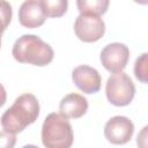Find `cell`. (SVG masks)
I'll list each match as a JSON object with an SVG mask.
<instances>
[{
    "label": "cell",
    "mask_w": 148,
    "mask_h": 148,
    "mask_svg": "<svg viewBox=\"0 0 148 148\" xmlns=\"http://www.w3.org/2000/svg\"><path fill=\"white\" fill-rule=\"evenodd\" d=\"M39 116V103L35 95L23 94L1 116L2 131L12 134L22 132Z\"/></svg>",
    "instance_id": "cell-1"
},
{
    "label": "cell",
    "mask_w": 148,
    "mask_h": 148,
    "mask_svg": "<svg viewBox=\"0 0 148 148\" xmlns=\"http://www.w3.org/2000/svg\"><path fill=\"white\" fill-rule=\"evenodd\" d=\"M14 59L21 64L46 66L53 60L52 47L36 35H23L18 37L12 50Z\"/></svg>",
    "instance_id": "cell-2"
},
{
    "label": "cell",
    "mask_w": 148,
    "mask_h": 148,
    "mask_svg": "<svg viewBox=\"0 0 148 148\" xmlns=\"http://www.w3.org/2000/svg\"><path fill=\"white\" fill-rule=\"evenodd\" d=\"M74 135L68 119L60 113L47 114L42 126V142L45 148H71Z\"/></svg>",
    "instance_id": "cell-3"
},
{
    "label": "cell",
    "mask_w": 148,
    "mask_h": 148,
    "mask_svg": "<svg viewBox=\"0 0 148 148\" xmlns=\"http://www.w3.org/2000/svg\"><path fill=\"white\" fill-rule=\"evenodd\" d=\"M105 94L112 105L126 106L134 98L135 86L126 73H114L111 74L106 81Z\"/></svg>",
    "instance_id": "cell-4"
},
{
    "label": "cell",
    "mask_w": 148,
    "mask_h": 148,
    "mask_svg": "<svg viewBox=\"0 0 148 148\" xmlns=\"http://www.w3.org/2000/svg\"><path fill=\"white\" fill-rule=\"evenodd\" d=\"M74 32L80 40L92 43L103 37L105 23L98 15L80 14L74 23Z\"/></svg>",
    "instance_id": "cell-5"
},
{
    "label": "cell",
    "mask_w": 148,
    "mask_h": 148,
    "mask_svg": "<svg viewBox=\"0 0 148 148\" xmlns=\"http://www.w3.org/2000/svg\"><path fill=\"white\" fill-rule=\"evenodd\" d=\"M101 62L103 67L110 73H120L125 69L128 58L130 50L123 43H111L104 46L101 52Z\"/></svg>",
    "instance_id": "cell-6"
},
{
    "label": "cell",
    "mask_w": 148,
    "mask_h": 148,
    "mask_svg": "<svg viewBox=\"0 0 148 148\" xmlns=\"http://www.w3.org/2000/svg\"><path fill=\"white\" fill-rule=\"evenodd\" d=\"M134 133V125L130 118L124 116H114L109 119L104 126V135L106 140L113 145L127 143Z\"/></svg>",
    "instance_id": "cell-7"
},
{
    "label": "cell",
    "mask_w": 148,
    "mask_h": 148,
    "mask_svg": "<svg viewBox=\"0 0 148 148\" xmlns=\"http://www.w3.org/2000/svg\"><path fill=\"white\" fill-rule=\"evenodd\" d=\"M72 80L84 94L97 92L102 84V77L98 71L88 65H80L75 67L72 72Z\"/></svg>",
    "instance_id": "cell-8"
},
{
    "label": "cell",
    "mask_w": 148,
    "mask_h": 148,
    "mask_svg": "<svg viewBox=\"0 0 148 148\" xmlns=\"http://www.w3.org/2000/svg\"><path fill=\"white\" fill-rule=\"evenodd\" d=\"M46 13L43 1L28 0L24 1L18 9V21L25 28H38L46 20Z\"/></svg>",
    "instance_id": "cell-9"
},
{
    "label": "cell",
    "mask_w": 148,
    "mask_h": 148,
    "mask_svg": "<svg viewBox=\"0 0 148 148\" xmlns=\"http://www.w3.org/2000/svg\"><path fill=\"white\" fill-rule=\"evenodd\" d=\"M88 106L89 104L86 97L76 92H71L60 101L59 111L60 114H62L67 119L68 118L76 119L82 117L87 112Z\"/></svg>",
    "instance_id": "cell-10"
},
{
    "label": "cell",
    "mask_w": 148,
    "mask_h": 148,
    "mask_svg": "<svg viewBox=\"0 0 148 148\" xmlns=\"http://www.w3.org/2000/svg\"><path fill=\"white\" fill-rule=\"evenodd\" d=\"M77 9L80 14H91L101 16L108 10L109 1L108 0H77Z\"/></svg>",
    "instance_id": "cell-11"
},
{
    "label": "cell",
    "mask_w": 148,
    "mask_h": 148,
    "mask_svg": "<svg viewBox=\"0 0 148 148\" xmlns=\"http://www.w3.org/2000/svg\"><path fill=\"white\" fill-rule=\"evenodd\" d=\"M47 17L62 16L68 7L67 0H42Z\"/></svg>",
    "instance_id": "cell-12"
},
{
    "label": "cell",
    "mask_w": 148,
    "mask_h": 148,
    "mask_svg": "<svg viewBox=\"0 0 148 148\" xmlns=\"http://www.w3.org/2000/svg\"><path fill=\"white\" fill-rule=\"evenodd\" d=\"M134 75L141 83L148 84V52L139 56L134 64Z\"/></svg>",
    "instance_id": "cell-13"
},
{
    "label": "cell",
    "mask_w": 148,
    "mask_h": 148,
    "mask_svg": "<svg viewBox=\"0 0 148 148\" xmlns=\"http://www.w3.org/2000/svg\"><path fill=\"white\" fill-rule=\"evenodd\" d=\"M136 145L139 148H148V125L142 127L136 136Z\"/></svg>",
    "instance_id": "cell-14"
},
{
    "label": "cell",
    "mask_w": 148,
    "mask_h": 148,
    "mask_svg": "<svg viewBox=\"0 0 148 148\" xmlns=\"http://www.w3.org/2000/svg\"><path fill=\"white\" fill-rule=\"evenodd\" d=\"M1 136H2V148H13L14 147L15 141H16L15 134L7 133V132L2 131Z\"/></svg>",
    "instance_id": "cell-15"
},
{
    "label": "cell",
    "mask_w": 148,
    "mask_h": 148,
    "mask_svg": "<svg viewBox=\"0 0 148 148\" xmlns=\"http://www.w3.org/2000/svg\"><path fill=\"white\" fill-rule=\"evenodd\" d=\"M10 18H12V7L10 5H8L6 1L2 2V20H3V29H6L8 22H10Z\"/></svg>",
    "instance_id": "cell-16"
},
{
    "label": "cell",
    "mask_w": 148,
    "mask_h": 148,
    "mask_svg": "<svg viewBox=\"0 0 148 148\" xmlns=\"http://www.w3.org/2000/svg\"><path fill=\"white\" fill-rule=\"evenodd\" d=\"M22 148H38V147L35 146V145H25V146H23Z\"/></svg>",
    "instance_id": "cell-17"
}]
</instances>
